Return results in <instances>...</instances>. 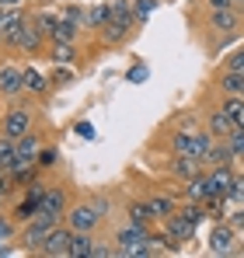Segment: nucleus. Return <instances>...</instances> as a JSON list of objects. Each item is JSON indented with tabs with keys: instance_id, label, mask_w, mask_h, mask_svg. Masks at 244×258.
<instances>
[{
	"instance_id": "1",
	"label": "nucleus",
	"mask_w": 244,
	"mask_h": 258,
	"mask_svg": "<svg viewBox=\"0 0 244 258\" xmlns=\"http://www.w3.org/2000/svg\"><path fill=\"white\" fill-rule=\"evenodd\" d=\"M206 39L216 45L234 42L244 32V11L241 7H220V11H206Z\"/></svg>"
},
{
	"instance_id": "2",
	"label": "nucleus",
	"mask_w": 244,
	"mask_h": 258,
	"mask_svg": "<svg viewBox=\"0 0 244 258\" xmlns=\"http://www.w3.org/2000/svg\"><path fill=\"white\" fill-rule=\"evenodd\" d=\"M32 129H39V112H35L32 98H11L4 105V112H0V133L18 140V136H25Z\"/></svg>"
},
{
	"instance_id": "3",
	"label": "nucleus",
	"mask_w": 244,
	"mask_h": 258,
	"mask_svg": "<svg viewBox=\"0 0 244 258\" xmlns=\"http://www.w3.org/2000/svg\"><path fill=\"white\" fill-rule=\"evenodd\" d=\"M209 147H213V136L206 133V126H185V129H178V133H167V154L203 161L206 154H209Z\"/></svg>"
},
{
	"instance_id": "4",
	"label": "nucleus",
	"mask_w": 244,
	"mask_h": 258,
	"mask_svg": "<svg viewBox=\"0 0 244 258\" xmlns=\"http://www.w3.org/2000/svg\"><path fill=\"white\" fill-rule=\"evenodd\" d=\"M45 45H49V35H45V32H39V25H35V21L28 18V11H25V21H21L18 35L11 39L7 52H18V56L35 59V56H45Z\"/></svg>"
},
{
	"instance_id": "5",
	"label": "nucleus",
	"mask_w": 244,
	"mask_h": 258,
	"mask_svg": "<svg viewBox=\"0 0 244 258\" xmlns=\"http://www.w3.org/2000/svg\"><path fill=\"white\" fill-rule=\"evenodd\" d=\"M206 248H209V255H241V230L230 223V220H213V227H209V237H206Z\"/></svg>"
},
{
	"instance_id": "6",
	"label": "nucleus",
	"mask_w": 244,
	"mask_h": 258,
	"mask_svg": "<svg viewBox=\"0 0 244 258\" xmlns=\"http://www.w3.org/2000/svg\"><path fill=\"white\" fill-rule=\"evenodd\" d=\"M63 223H67L74 234H98V230L105 227V216L91 206V199H77V203H70V206H67Z\"/></svg>"
},
{
	"instance_id": "7",
	"label": "nucleus",
	"mask_w": 244,
	"mask_h": 258,
	"mask_svg": "<svg viewBox=\"0 0 244 258\" xmlns=\"http://www.w3.org/2000/svg\"><path fill=\"white\" fill-rule=\"evenodd\" d=\"M56 223H59V220H52V216H45V213L32 216V220L21 223V230H18V248H21L25 255H35V251L42 248V241L52 234Z\"/></svg>"
},
{
	"instance_id": "8",
	"label": "nucleus",
	"mask_w": 244,
	"mask_h": 258,
	"mask_svg": "<svg viewBox=\"0 0 244 258\" xmlns=\"http://www.w3.org/2000/svg\"><path fill=\"white\" fill-rule=\"evenodd\" d=\"M136 32H140V25L133 21V11H122V14H112V18L105 21V28H101L98 35H101V45L115 49V45H126Z\"/></svg>"
},
{
	"instance_id": "9",
	"label": "nucleus",
	"mask_w": 244,
	"mask_h": 258,
	"mask_svg": "<svg viewBox=\"0 0 244 258\" xmlns=\"http://www.w3.org/2000/svg\"><path fill=\"white\" fill-rule=\"evenodd\" d=\"M67 206H70V185L67 181H45V192H42V199H39V213L63 223Z\"/></svg>"
},
{
	"instance_id": "10",
	"label": "nucleus",
	"mask_w": 244,
	"mask_h": 258,
	"mask_svg": "<svg viewBox=\"0 0 244 258\" xmlns=\"http://www.w3.org/2000/svg\"><path fill=\"white\" fill-rule=\"evenodd\" d=\"M143 203L150 206V216L161 223L164 216H171L178 206H181V192H178L174 185H167V188H154V192H147V196H143Z\"/></svg>"
},
{
	"instance_id": "11",
	"label": "nucleus",
	"mask_w": 244,
	"mask_h": 258,
	"mask_svg": "<svg viewBox=\"0 0 244 258\" xmlns=\"http://www.w3.org/2000/svg\"><path fill=\"white\" fill-rule=\"evenodd\" d=\"M70 248H74V230L67 223H56L52 234L42 241V248L35 255L39 258H70Z\"/></svg>"
},
{
	"instance_id": "12",
	"label": "nucleus",
	"mask_w": 244,
	"mask_h": 258,
	"mask_svg": "<svg viewBox=\"0 0 244 258\" xmlns=\"http://www.w3.org/2000/svg\"><path fill=\"white\" fill-rule=\"evenodd\" d=\"M21 94H25L21 63H18V59H4V63H0V98L11 101V98H21Z\"/></svg>"
},
{
	"instance_id": "13",
	"label": "nucleus",
	"mask_w": 244,
	"mask_h": 258,
	"mask_svg": "<svg viewBox=\"0 0 244 258\" xmlns=\"http://www.w3.org/2000/svg\"><path fill=\"white\" fill-rule=\"evenodd\" d=\"M161 227L167 230V234H171V237H174V241H181V244L196 241V230H199V223H196L192 216L185 213L181 206H178V210H174L171 216H164V220H161Z\"/></svg>"
},
{
	"instance_id": "14",
	"label": "nucleus",
	"mask_w": 244,
	"mask_h": 258,
	"mask_svg": "<svg viewBox=\"0 0 244 258\" xmlns=\"http://www.w3.org/2000/svg\"><path fill=\"white\" fill-rule=\"evenodd\" d=\"M45 147V136H42L39 129H32V133H25V136H18L14 140V150H18V164L21 168H28V164H35L39 161V150ZM18 168V171H21Z\"/></svg>"
},
{
	"instance_id": "15",
	"label": "nucleus",
	"mask_w": 244,
	"mask_h": 258,
	"mask_svg": "<svg viewBox=\"0 0 244 258\" xmlns=\"http://www.w3.org/2000/svg\"><path fill=\"white\" fill-rule=\"evenodd\" d=\"M21 74H25V94H28V98H49V94H52L49 74L39 70L35 63H21Z\"/></svg>"
},
{
	"instance_id": "16",
	"label": "nucleus",
	"mask_w": 244,
	"mask_h": 258,
	"mask_svg": "<svg viewBox=\"0 0 244 258\" xmlns=\"http://www.w3.org/2000/svg\"><path fill=\"white\" fill-rule=\"evenodd\" d=\"M206 171L203 161H196V157H178V154H171L167 161H164V174L171 178V181H189L192 174Z\"/></svg>"
},
{
	"instance_id": "17",
	"label": "nucleus",
	"mask_w": 244,
	"mask_h": 258,
	"mask_svg": "<svg viewBox=\"0 0 244 258\" xmlns=\"http://www.w3.org/2000/svg\"><path fill=\"white\" fill-rule=\"evenodd\" d=\"M45 59L52 67H77L81 59V42H49L45 45Z\"/></svg>"
},
{
	"instance_id": "18",
	"label": "nucleus",
	"mask_w": 244,
	"mask_h": 258,
	"mask_svg": "<svg viewBox=\"0 0 244 258\" xmlns=\"http://www.w3.org/2000/svg\"><path fill=\"white\" fill-rule=\"evenodd\" d=\"M237 174V164H216V168H206V185H209V199L213 196H227L230 181Z\"/></svg>"
},
{
	"instance_id": "19",
	"label": "nucleus",
	"mask_w": 244,
	"mask_h": 258,
	"mask_svg": "<svg viewBox=\"0 0 244 258\" xmlns=\"http://www.w3.org/2000/svg\"><path fill=\"white\" fill-rule=\"evenodd\" d=\"M203 126H206V133H209L213 140H223V136L234 129V122L227 119V112H223L220 105H206L203 108Z\"/></svg>"
},
{
	"instance_id": "20",
	"label": "nucleus",
	"mask_w": 244,
	"mask_h": 258,
	"mask_svg": "<svg viewBox=\"0 0 244 258\" xmlns=\"http://www.w3.org/2000/svg\"><path fill=\"white\" fill-rule=\"evenodd\" d=\"M25 21V7H0V49H7Z\"/></svg>"
},
{
	"instance_id": "21",
	"label": "nucleus",
	"mask_w": 244,
	"mask_h": 258,
	"mask_svg": "<svg viewBox=\"0 0 244 258\" xmlns=\"http://www.w3.org/2000/svg\"><path fill=\"white\" fill-rule=\"evenodd\" d=\"M178 192H181V203H206V199H209V185H206V171L192 174L189 181H178Z\"/></svg>"
},
{
	"instance_id": "22",
	"label": "nucleus",
	"mask_w": 244,
	"mask_h": 258,
	"mask_svg": "<svg viewBox=\"0 0 244 258\" xmlns=\"http://www.w3.org/2000/svg\"><path fill=\"white\" fill-rule=\"evenodd\" d=\"M150 230H154V227H147V223L122 220L119 227L112 230V241H115V248H122V244H133V241H140V237H150Z\"/></svg>"
},
{
	"instance_id": "23",
	"label": "nucleus",
	"mask_w": 244,
	"mask_h": 258,
	"mask_svg": "<svg viewBox=\"0 0 244 258\" xmlns=\"http://www.w3.org/2000/svg\"><path fill=\"white\" fill-rule=\"evenodd\" d=\"M216 105L227 112L234 129H244V94H216Z\"/></svg>"
},
{
	"instance_id": "24",
	"label": "nucleus",
	"mask_w": 244,
	"mask_h": 258,
	"mask_svg": "<svg viewBox=\"0 0 244 258\" xmlns=\"http://www.w3.org/2000/svg\"><path fill=\"white\" fill-rule=\"evenodd\" d=\"M81 25L77 21H70V18H56V25H52V32H49V42H81Z\"/></svg>"
},
{
	"instance_id": "25",
	"label": "nucleus",
	"mask_w": 244,
	"mask_h": 258,
	"mask_svg": "<svg viewBox=\"0 0 244 258\" xmlns=\"http://www.w3.org/2000/svg\"><path fill=\"white\" fill-rule=\"evenodd\" d=\"M213 91H216V94H241V91H244V74L216 70V77H213Z\"/></svg>"
},
{
	"instance_id": "26",
	"label": "nucleus",
	"mask_w": 244,
	"mask_h": 258,
	"mask_svg": "<svg viewBox=\"0 0 244 258\" xmlns=\"http://www.w3.org/2000/svg\"><path fill=\"white\" fill-rule=\"evenodd\" d=\"M108 18H112V7L108 4H91L87 14H84V32H101Z\"/></svg>"
},
{
	"instance_id": "27",
	"label": "nucleus",
	"mask_w": 244,
	"mask_h": 258,
	"mask_svg": "<svg viewBox=\"0 0 244 258\" xmlns=\"http://www.w3.org/2000/svg\"><path fill=\"white\" fill-rule=\"evenodd\" d=\"M18 168H21V164H18L14 136H4V133H0V171H4V174H14Z\"/></svg>"
},
{
	"instance_id": "28",
	"label": "nucleus",
	"mask_w": 244,
	"mask_h": 258,
	"mask_svg": "<svg viewBox=\"0 0 244 258\" xmlns=\"http://www.w3.org/2000/svg\"><path fill=\"white\" fill-rule=\"evenodd\" d=\"M126 220H133V223H147V227H157V220L150 216V206L143 203V196L126 203Z\"/></svg>"
},
{
	"instance_id": "29",
	"label": "nucleus",
	"mask_w": 244,
	"mask_h": 258,
	"mask_svg": "<svg viewBox=\"0 0 244 258\" xmlns=\"http://www.w3.org/2000/svg\"><path fill=\"white\" fill-rule=\"evenodd\" d=\"M206 168H216V164H237L234 161V154H230V147L223 143V140H213V147H209V154L203 157Z\"/></svg>"
},
{
	"instance_id": "30",
	"label": "nucleus",
	"mask_w": 244,
	"mask_h": 258,
	"mask_svg": "<svg viewBox=\"0 0 244 258\" xmlns=\"http://www.w3.org/2000/svg\"><path fill=\"white\" fill-rule=\"evenodd\" d=\"M49 81H52V91L77 84V67H52L49 70Z\"/></svg>"
},
{
	"instance_id": "31",
	"label": "nucleus",
	"mask_w": 244,
	"mask_h": 258,
	"mask_svg": "<svg viewBox=\"0 0 244 258\" xmlns=\"http://www.w3.org/2000/svg\"><path fill=\"white\" fill-rule=\"evenodd\" d=\"M161 7V0H133V21L143 28L147 21H150V14Z\"/></svg>"
},
{
	"instance_id": "32",
	"label": "nucleus",
	"mask_w": 244,
	"mask_h": 258,
	"mask_svg": "<svg viewBox=\"0 0 244 258\" xmlns=\"http://www.w3.org/2000/svg\"><path fill=\"white\" fill-rule=\"evenodd\" d=\"M21 223L11 216V210H0V241H18Z\"/></svg>"
},
{
	"instance_id": "33",
	"label": "nucleus",
	"mask_w": 244,
	"mask_h": 258,
	"mask_svg": "<svg viewBox=\"0 0 244 258\" xmlns=\"http://www.w3.org/2000/svg\"><path fill=\"white\" fill-rule=\"evenodd\" d=\"M91 248H94V234H74L70 258H91Z\"/></svg>"
},
{
	"instance_id": "34",
	"label": "nucleus",
	"mask_w": 244,
	"mask_h": 258,
	"mask_svg": "<svg viewBox=\"0 0 244 258\" xmlns=\"http://www.w3.org/2000/svg\"><path fill=\"white\" fill-rule=\"evenodd\" d=\"M227 199H230V206H244V171H241V168H237L234 181H230V188H227Z\"/></svg>"
},
{
	"instance_id": "35",
	"label": "nucleus",
	"mask_w": 244,
	"mask_h": 258,
	"mask_svg": "<svg viewBox=\"0 0 244 258\" xmlns=\"http://www.w3.org/2000/svg\"><path fill=\"white\" fill-rule=\"evenodd\" d=\"M223 143L230 147V154H234V161H241V157H244V129H230V133L223 136Z\"/></svg>"
},
{
	"instance_id": "36",
	"label": "nucleus",
	"mask_w": 244,
	"mask_h": 258,
	"mask_svg": "<svg viewBox=\"0 0 244 258\" xmlns=\"http://www.w3.org/2000/svg\"><path fill=\"white\" fill-rule=\"evenodd\" d=\"M35 164H39L42 171H52V168L59 164V150L45 143V147H42V150H39V161H35Z\"/></svg>"
},
{
	"instance_id": "37",
	"label": "nucleus",
	"mask_w": 244,
	"mask_h": 258,
	"mask_svg": "<svg viewBox=\"0 0 244 258\" xmlns=\"http://www.w3.org/2000/svg\"><path fill=\"white\" fill-rule=\"evenodd\" d=\"M147 77H150V63H143V59L133 63V67L126 70V81H129V84H143Z\"/></svg>"
},
{
	"instance_id": "38",
	"label": "nucleus",
	"mask_w": 244,
	"mask_h": 258,
	"mask_svg": "<svg viewBox=\"0 0 244 258\" xmlns=\"http://www.w3.org/2000/svg\"><path fill=\"white\" fill-rule=\"evenodd\" d=\"M220 70H234V74H244V45L241 49H234L223 63H220Z\"/></svg>"
},
{
	"instance_id": "39",
	"label": "nucleus",
	"mask_w": 244,
	"mask_h": 258,
	"mask_svg": "<svg viewBox=\"0 0 244 258\" xmlns=\"http://www.w3.org/2000/svg\"><path fill=\"white\" fill-rule=\"evenodd\" d=\"M59 14H63V18H70V21H77V25L84 28V14H87V7H77V4H63V7H59Z\"/></svg>"
},
{
	"instance_id": "40",
	"label": "nucleus",
	"mask_w": 244,
	"mask_h": 258,
	"mask_svg": "<svg viewBox=\"0 0 244 258\" xmlns=\"http://www.w3.org/2000/svg\"><path fill=\"white\" fill-rule=\"evenodd\" d=\"M74 133L81 136V140H98V129L91 119H81V122H74Z\"/></svg>"
},
{
	"instance_id": "41",
	"label": "nucleus",
	"mask_w": 244,
	"mask_h": 258,
	"mask_svg": "<svg viewBox=\"0 0 244 258\" xmlns=\"http://www.w3.org/2000/svg\"><path fill=\"white\" fill-rule=\"evenodd\" d=\"M91 206H94V210H98V213L105 216V220H108V213H112V203H108V199H105V196H91Z\"/></svg>"
},
{
	"instance_id": "42",
	"label": "nucleus",
	"mask_w": 244,
	"mask_h": 258,
	"mask_svg": "<svg viewBox=\"0 0 244 258\" xmlns=\"http://www.w3.org/2000/svg\"><path fill=\"white\" fill-rule=\"evenodd\" d=\"M227 220H230V223L241 230V237H244V206H234V210L227 213Z\"/></svg>"
},
{
	"instance_id": "43",
	"label": "nucleus",
	"mask_w": 244,
	"mask_h": 258,
	"mask_svg": "<svg viewBox=\"0 0 244 258\" xmlns=\"http://www.w3.org/2000/svg\"><path fill=\"white\" fill-rule=\"evenodd\" d=\"M203 7L206 11H220V7H237L234 0H203Z\"/></svg>"
},
{
	"instance_id": "44",
	"label": "nucleus",
	"mask_w": 244,
	"mask_h": 258,
	"mask_svg": "<svg viewBox=\"0 0 244 258\" xmlns=\"http://www.w3.org/2000/svg\"><path fill=\"white\" fill-rule=\"evenodd\" d=\"M25 0H0V7H21Z\"/></svg>"
},
{
	"instance_id": "45",
	"label": "nucleus",
	"mask_w": 244,
	"mask_h": 258,
	"mask_svg": "<svg viewBox=\"0 0 244 258\" xmlns=\"http://www.w3.org/2000/svg\"><path fill=\"white\" fill-rule=\"evenodd\" d=\"M234 4H237V7H241V11H244V0H234Z\"/></svg>"
}]
</instances>
